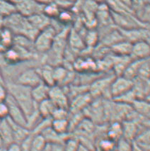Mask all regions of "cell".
<instances>
[{
	"label": "cell",
	"mask_w": 150,
	"mask_h": 151,
	"mask_svg": "<svg viewBox=\"0 0 150 151\" xmlns=\"http://www.w3.org/2000/svg\"><path fill=\"white\" fill-rule=\"evenodd\" d=\"M116 78L114 73L113 75H109L108 76H101L100 78L96 79L89 85V92L93 98H98L100 96H104L106 98H111L110 87L113 80Z\"/></svg>",
	"instance_id": "obj_1"
},
{
	"label": "cell",
	"mask_w": 150,
	"mask_h": 151,
	"mask_svg": "<svg viewBox=\"0 0 150 151\" xmlns=\"http://www.w3.org/2000/svg\"><path fill=\"white\" fill-rule=\"evenodd\" d=\"M56 31L51 25L40 31L34 40V49L38 52H47L51 48Z\"/></svg>",
	"instance_id": "obj_2"
},
{
	"label": "cell",
	"mask_w": 150,
	"mask_h": 151,
	"mask_svg": "<svg viewBox=\"0 0 150 151\" xmlns=\"http://www.w3.org/2000/svg\"><path fill=\"white\" fill-rule=\"evenodd\" d=\"M115 26L121 29H131L135 28H148L144 24H139L140 21L132 17L129 12H116L111 11Z\"/></svg>",
	"instance_id": "obj_3"
},
{
	"label": "cell",
	"mask_w": 150,
	"mask_h": 151,
	"mask_svg": "<svg viewBox=\"0 0 150 151\" xmlns=\"http://www.w3.org/2000/svg\"><path fill=\"white\" fill-rule=\"evenodd\" d=\"M45 4L38 0H19L15 3L16 10L25 17L42 13Z\"/></svg>",
	"instance_id": "obj_4"
},
{
	"label": "cell",
	"mask_w": 150,
	"mask_h": 151,
	"mask_svg": "<svg viewBox=\"0 0 150 151\" xmlns=\"http://www.w3.org/2000/svg\"><path fill=\"white\" fill-rule=\"evenodd\" d=\"M5 101L9 109V118L20 125L27 127L26 116L14 99L9 94H8Z\"/></svg>",
	"instance_id": "obj_5"
},
{
	"label": "cell",
	"mask_w": 150,
	"mask_h": 151,
	"mask_svg": "<svg viewBox=\"0 0 150 151\" xmlns=\"http://www.w3.org/2000/svg\"><path fill=\"white\" fill-rule=\"evenodd\" d=\"M132 87H133L132 80L125 78L123 75L116 76L110 87L111 99H114L129 92L132 89Z\"/></svg>",
	"instance_id": "obj_6"
},
{
	"label": "cell",
	"mask_w": 150,
	"mask_h": 151,
	"mask_svg": "<svg viewBox=\"0 0 150 151\" xmlns=\"http://www.w3.org/2000/svg\"><path fill=\"white\" fill-rule=\"evenodd\" d=\"M42 82L38 68H30L24 70L17 77L16 82L33 88Z\"/></svg>",
	"instance_id": "obj_7"
},
{
	"label": "cell",
	"mask_w": 150,
	"mask_h": 151,
	"mask_svg": "<svg viewBox=\"0 0 150 151\" xmlns=\"http://www.w3.org/2000/svg\"><path fill=\"white\" fill-rule=\"evenodd\" d=\"M48 99L53 101L57 107L69 109V100L65 89L60 85H55L50 87Z\"/></svg>",
	"instance_id": "obj_8"
},
{
	"label": "cell",
	"mask_w": 150,
	"mask_h": 151,
	"mask_svg": "<svg viewBox=\"0 0 150 151\" xmlns=\"http://www.w3.org/2000/svg\"><path fill=\"white\" fill-rule=\"evenodd\" d=\"M120 33L123 35L124 39L131 42L132 43L139 41H149V28L140 27L131 29H119Z\"/></svg>",
	"instance_id": "obj_9"
},
{
	"label": "cell",
	"mask_w": 150,
	"mask_h": 151,
	"mask_svg": "<svg viewBox=\"0 0 150 151\" xmlns=\"http://www.w3.org/2000/svg\"><path fill=\"white\" fill-rule=\"evenodd\" d=\"M83 111H87L86 117L94 123H101L106 119L104 104L101 101H91Z\"/></svg>",
	"instance_id": "obj_10"
},
{
	"label": "cell",
	"mask_w": 150,
	"mask_h": 151,
	"mask_svg": "<svg viewBox=\"0 0 150 151\" xmlns=\"http://www.w3.org/2000/svg\"><path fill=\"white\" fill-rule=\"evenodd\" d=\"M93 99L94 98L91 95L89 92L75 96L71 101H69V111H70L71 113L82 111L89 104Z\"/></svg>",
	"instance_id": "obj_11"
},
{
	"label": "cell",
	"mask_w": 150,
	"mask_h": 151,
	"mask_svg": "<svg viewBox=\"0 0 150 151\" xmlns=\"http://www.w3.org/2000/svg\"><path fill=\"white\" fill-rule=\"evenodd\" d=\"M150 45L149 41H139L132 43L130 57L132 60L149 58Z\"/></svg>",
	"instance_id": "obj_12"
},
{
	"label": "cell",
	"mask_w": 150,
	"mask_h": 151,
	"mask_svg": "<svg viewBox=\"0 0 150 151\" xmlns=\"http://www.w3.org/2000/svg\"><path fill=\"white\" fill-rule=\"evenodd\" d=\"M121 124L123 137L130 141H133L139 131H142L140 130V126L134 121L125 119L121 122Z\"/></svg>",
	"instance_id": "obj_13"
},
{
	"label": "cell",
	"mask_w": 150,
	"mask_h": 151,
	"mask_svg": "<svg viewBox=\"0 0 150 151\" xmlns=\"http://www.w3.org/2000/svg\"><path fill=\"white\" fill-rule=\"evenodd\" d=\"M67 41L73 51H82L86 48L83 38L74 29H69Z\"/></svg>",
	"instance_id": "obj_14"
},
{
	"label": "cell",
	"mask_w": 150,
	"mask_h": 151,
	"mask_svg": "<svg viewBox=\"0 0 150 151\" xmlns=\"http://www.w3.org/2000/svg\"><path fill=\"white\" fill-rule=\"evenodd\" d=\"M10 126L11 127L12 133H13L14 141L21 143L24 140H25L29 135L31 134V131L26 126H21L17 124L7 117Z\"/></svg>",
	"instance_id": "obj_15"
},
{
	"label": "cell",
	"mask_w": 150,
	"mask_h": 151,
	"mask_svg": "<svg viewBox=\"0 0 150 151\" xmlns=\"http://www.w3.org/2000/svg\"><path fill=\"white\" fill-rule=\"evenodd\" d=\"M27 19L31 25L34 26L35 29H37L38 31H41L46 28L47 26H48L51 22V19L49 18L48 16L45 15L43 12L31 15L30 17H27Z\"/></svg>",
	"instance_id": "obj_16"
},
{
	"label": "cell",
	"mask_w": 150,
	"mask_h": 151,
	"mask_svg": "<svg viewBox=\"0 0 150 151\" xmlns=\"http://www.w3.org/2000/svg\"><path fill=\"white\" fill-rule=\"evenodd\" d=\"M50 87L43 82H41L31 88V95L36 103H40L43 100L48 99Z\"/></svg>",
	"instance_id": "obj_17"
},
{
	"label": "cell",
	"mask_w": 150,
	"mask_h": 151,
	"mask_svg": "<svg viewBox=\"0 0 150 151\" xmlns=\"http://www.w3.org/2000/svg\"><path fill=\"white\" fill-rule=\"evenodd\" d=\"M0 136L5 147L14 142L11 127L7 118L0 120Z\"/></svg>",
	"instance_id": "obj_18"
},
{
	"label": "cell",
	"mask_w": 150,
	"mask_h": 151,
	"mask_svg": "<svg viewBox=\"0 0 150 151\" xmlns=\"http://www.w3.org/2000/svg\"><path fill=\"white\" fill-rule=\"evenodd\" d=\"M132 43L131 42L123 40L110 47L112 53L120 56H130L132 51Z\"/></svg>",
	"instance_id": "obj_19"
},
{
	"label": "cell",
	"mask_w": 150,
	"mask_h": 151,
	"mask_svg": "<svg viewBox=\"0 0 150 151\" xmlns=\"http://www.w3.org/2000/svg\"><path fill=\"white\" fill-rule=\"evenodd\" d=\"M131 106L136 113L149 118L150 104L149 100L146 99H136L132 103Z\"/></svg>",
	"instance_id": "obj_20"
},
{
	"label": "cell",
	"mask_w": 150,
	"mask_h": 151,
	"mask_svg": "<svg viewBox=\"0 0 150 151\" xmlns=\"http://www.w3.org/2000/svg\"><path fill=\"white\" fill-rule=\"evenodd\" d=\"M42 82L46 84L49 87L55 85L53 77V66L50 64H45L38 69Z\"/></svg>",
	"instance_id": "obj_21"
},
{
	"label": "cell",
	"mask_w": 150,
	"mask_h": 151,
	"mask_svg": "<svg viewBox=\"0 0 150 151\" xmlns=\"http://www.w3.org/2000/svg\"><path fill=\"white\" fill-rule=\"evenodd\" d=\"M144 60L145 59H132V60L130 61V63L128 65V66L125 68V71H124L123 74V76L125 77V78L128 79H130L131 80H134L137 76L139 68H140L141 65H142V63Z\"/></svg>",
	"instance_id": "obj_22"
},
{
	"label": "cell",
	"mask_w": 150,
	"mask_h": 151,
	"mask_svg": "<svg viewBox=\"0 0 150 151\" xmlns=\"http://www.w3.org/2000/svg\"><path fill=\"white\" fill-rule=\"evenodd\" d=\"M14 38V33L9 29L4 26L0 27V45L5 50L13 45Z\"/></svg>",
	"instance_id": "obj_23"
},
{
	"label": "cell",
	"mask_w": 150,
	"mask_h": 151,
	"mask_svg": "<svg viewBox=\"0 0 150 151\" xmlns=\"http://www.w3.org/2000/svg\"><path fill=\"white\" fill-rule=\"evenodd\" d=\"M56 107L50 99H46L38 104V112L43 119L51 118L53 111Z\"/></svg>",
	"instance_id": "obj_24"
},
{
	"label": "cell",
	"mask_w": 150,
	"mask_h": 151,
	"mask_svg": "<svg viewBox=\"0 0 150 151\" xmlns=\"http://www.w3.org/2000/svg\"><path fill=\"white\" fill-rule=\"evenodd\" d=\"M149 134V128L144 129L139 131L137 136L135 137V140H133L142 149L143 151H149L150 150Z\"/></svg>",
	"instance_id": "obj_25"
},
{
	"label": "cell",
	"mask_w": 150,
	"mask_h": 151,
	"mask_svg": "<svg viewBox=\"0 0 150 151\" xmlns=\"http://www.w3.org/2000/svg\"><path fill=\"white\" fill-rule=\"evenodd\" d=\"M106 137L117 142L123 137L122 124L120 122H113L110 124L106 131Z\"/></svg>",
	"instance_id": "obj_26"
},
{
	"label": "cell",
	"mask_w": 150,
	"mask_h": 151,
	"mask_svg": "<svg viewBox=\"0 0 150 151\" xmlns=\"http://www.w3.org/2000/svg\"><path fill=\"white\" fill-rule=\"evenodd\" d=\"M99 33L95 29H87L86 33L83 37L85 45L89 48H93L96 46L99 42Z\"/></svg>",
	"instance_id": "obj_27"
},
{
	"label": "cell",
	"mask_w": 150,
	"mask_h": 151,
	"mask_svg": "<svg viewBox=\"0 0 150 151\" xmlns=\"http://www.w3.org/2000/svg\"><path fill=\"white\" fill-rule=\"evenodd\" d=\"M50 127L59 134H67L69 132L68 119H52Z\"/></svg>",
	"instance_id": "obj_28"
},
{
	"label": "cell",
	"mask_w": 150,
	"mask_h": 151,
	"mask_svg": "<svg viewBox=\"0 0 150 151\" xmlns=\"http://www.w3.org/2000/svg\"><path fill=\"white\" fill-rule=\"evenodd\" d=\"M15 12L16 10L14 3L8 0H0V15L1 17L4 18Z\"/></svg>",
	"instance_id": "obj_29"
},
{
	"label": "cell",
	"mask_w": 150,
	"mask_h": 151,
	"mask_svg": "<svg viewBox=\"0 0 150 151\" xmlns=\"http://www.w3.org/2000/svg\"><path fill=\"white\" fill-rule=\"evenodd\" d=\"M47 142L41 134H34L31 141L30 151H42Z\"/></svg>",
	"instance_id": "obj_30"
},
{
	"label": "cell",
	"mask_w": 150,
	"mask_h": 151,
	"mask_svg": "<svg viewBox=\"0 0 150 151\" xmlns=\"http://www.w3.org/2000/svg\"><path fill=\"white\" fill-rule=\"evenodd\" d=\"M60 12V7L55 3L45 4L43 8V13L48 16L50 19H55Z\"/></svg>",
	"instance_id": "obj_31"
},
{
	"label": "cell",
	"mask_w": 150,
	"mask_h": 151,
	"mask_svg": "<svg viewBox=\"0 0 150 151\" xmlns=\"http://www.w3.org/2000/svg\"><path fill=\"white\" fill-rule=\"evenodd\" d=\"M116 142L106 136L99 140L98 148L99 151H112L116 149Z\"/></svg>",
	"instance_id": "obj_32"
},
{
	"label": "cell",
	"mask_w": 150,
	"mask_h": 151,
	"mask_svg": "<svg viewBox=\"0 0 150 151\" xmlns=\"http://www.w3.org/2000/svg\"><path fill=\"white\" fill-rule=\"evenodd\" d=\"M55 19L63 25H67L73 22L74 15L72 12L69 11L67 9H64L63 10H60L58 16Z\"/></svg>",
	"instance_id": "obj_33"
},
{
	"label": "cell",
	"mask_w": 150,
	"mask_h": 151,
	"mask_svg": "<svg viewBox=\"0 0 150 151\" xmlns=\"http://www.w3.org/2000/svg\"><path fill=\"white\" fill-rule=\"evenodd\" d=\"M132 142L125 139L123 137L120 138L116 142V151H132Z\"/></svg>",
	"instance_id": "obj_34"
},
{
	"label": "cell",
	"mask_w": 150,
	"mask_h": 151,
	"mask_svg": "<svg viewBox=\"0 0 150 151\" xmlns=\"http://www.w3.org/2000/svg\"><path fill=\"white\" fill-rule=\"evenodd\" d=\"M79 146L77 138L69 137L64 143V151H76Z\"/></svg>",
	"instance_id": "obj_35"
},
{
	"label": "cell",
	"mask_w": 150,
	"mask_h": 151,
	"mask_svg": "<svg viewBox=\"0 0 150 151\" xmlns=\"http://www.w3.org/2000/svg\"><path fill=\"white\" fill-rule=\"evenodd\" d=\"M69 115V109L60 107H56L53 111V114L51 116L52 119H68Z\"/></svg>",
	"instance_id": "obj_36"
},
{
	"label": "cell",
	"mask_w": 150,
	"mask_h": 151,
	"mask_svg": "<svg viewBox=\"0 0 150 151\" xmlns=\"http://www.w3.org/2000/svg\"><path fill=\"white\" fill-rule=\"evenodd\" d=\"M9 116V109L6 101L0 102V120L7 118Z\"/></svg>",
	"instance_id": "obj_37"
},
{
	"label": "cell",
	"mask_w": 150,
	"mask_h": 151,
	"mask_svg": "<svg viewBox=\"0 0 150 151\" xmlns=\"http://www.w3.org/2000/svg\"><path fill=\"white\" fill-rule=\"evenodd\" d=\"M6 151H21V144L16 142H12L6 146Z\"/></svg>",
	"instance_id": "obj_38"
},
{
	"label": "cell",
	"mask_w": 150,
	"mask_h": 151,
	"mask_svg": "<svg viewBox=\"0 0 150 151\" xmlns=\"http://www.w3.org/2000/svg\"><path fill=\"white\" fill-rule=\"evenodd\" d=\"M8 91L6 85H0V102L5 101L8 96Z\"/></svg>",
	"instance_id": "obj_39"
},
{
	"label": "cell",
	"mask_w": 150,
	"mask_h": 151,
	"mask_svg": "<svg viewBox=\"0 0 150 151\" xmlns=\"http://www.w3.org/2000/svg\"><path fill=\"white\" fill-rule=\"evenodd\" d=\"M51 151H64V143H51Z\"/></svg>",
	"instance_id": "obj_40"
},
{
	"label": "cell",
	"mask_w": 150,
	"mask_h": 151,
	"mask_svg": "<svg viewBox=\"0 0 150 151\" xmlns=\"http://www.w3.org/2000/svg\"><path fill=\"white\" fill-rule=\"evenodd\" d=\"M132 151H143L142 149L137 145V143H135L134 141H132Z\"/></svg>",
	"instance_id": "obj_41"
},
{
	"label": "cell",
	"mask_w": 150,
	"mask_h": 151,
	"mask_svg": "<svg viewBox=\"0 0 150 151\" xmlns=\"http://www.w3.org/2000/svg\"><path fill=\"white\" fill-rule=\"evenodd\" d=\"M0 85H6V82H5L4 77L3 75L1 68H0Z\"/></svg>",
	"instance_id": "obj_42"
},
{
	"label": "cell",
	"mask_w": 150,
	"mask_h": 151,
	"mask_svg": "<svg viewBox=\"0 0 150 151\" xmlns=\"http://www.w3.org/2000/svg\"><path fill=\"white\" fill-rule=\"evenodd\" d=\"M42 151H51V143H47Z\"/></svg>",
	"instance_id": "obj_43"
},
{
	"label": "cell",
	"mask_w": 150,
	"mask_h": 151,
	"mask_svg": "<svg viewBox=\"0 0 150 151\" xmlns=\"http://www.w3.org/2000/svg\"><path fill=\"white\" fill-rule=\"evenodd\" d=\"M92 1H95V2L98 3V4H101V3H103L105 1V0H92Z\"/></svg>",
	"instance_id": "obj_44"
},
{
	"label": "cell",
	"mask_w": 150,
	"mask_h": 151,
	"mask_svg": "<svg viewBox=\"0 0 150 151\" xmlns=\"http://www.w3.org/2000/svg\"><path fill=\"white\" fill-rule=\"evenodd\" d=\"M2 146H4V143H3L2 139H1V136H0V147H2Z\"/></svg>",
	"instance_id": "obj_45"
},
{
	"label": "cell",
	"mask_w": 150,
	"mask_h": 151,
	"mask_svg": "<svg viewBox=\"0 0 150 151\" xmlns=\"http://www.w3.org/2000/svg\"><path fill=\"white\" fill-rule=\"evenodd\" d=\"M0 151H6V147H5V146L0 147Z\"/></svg>",
	"instance_id": "obj_46"
},
{
	"label": "cell",
	"mask_w": 150,
	"mask_h": 151,
	"mask_svg": "<svg viewBox=\"0 0 150 151\" xmlns=\"http://www.w3.org/2000/svg\"><path fill=\"white\" fill-rule=\"evenodd\" d=\"M66 1H69V2H70V3H71V4H73L75 2V1H76V0H66Z\"/></svg>",
	"instance_id": "obj_47"
},
{
	"label": "cell",
	"mask_w": 150,
	"mask_h": 151,
	"mask_svg": "<svg viewBox=\"0 0 150 151\" xmlns=\"http://www.w3.org/2000/svg\"><path fill=\"white\" fill-rule=\"evenodd\" d=\"M8 1H11V2H12V3H14V4H15V3L16 2V1H18L19 0H8Z\"/></svg>",
	"instance_id": "obj_48"
},
{
	"label": "cell",
	"mask_w": 150,
	"mask_h": 151,
	"mask_svg": "<svg viewBox=\"0 0 150 151\" xmlns=\"http://www.w3.org/2000/svg\"><path fill=\"white\" fill-rule=\"evenodd\" d=\"M112 151H116V149H115V150H112Z\"/></svg>",
	"instance_id": "obj_49"
}]
</instances>
